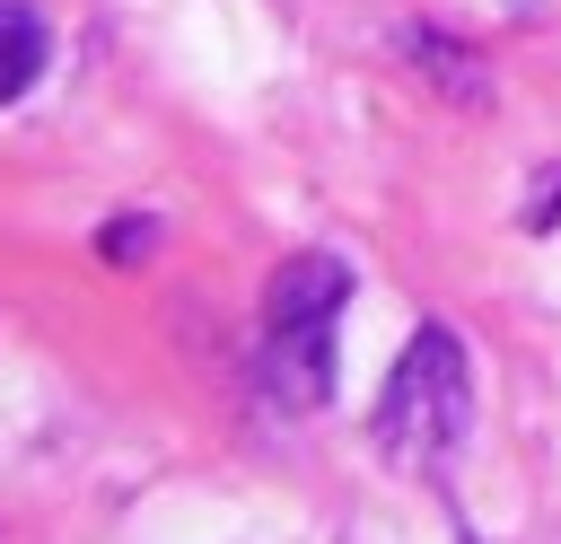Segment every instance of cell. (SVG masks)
I'll return each mask as SVG.
<instances>
[{
	"label": "cell",
	"mask_w": 561,
	"mask_h": 544,
	"mask_svg": "<svg viewBox=\"0 0 561 544\" xmlns=\"http://www.w3.org/2000/svg\"><path fill=\"white\" fill-rule=\"evenodd\" d=\"M473 430V369L447 325H421L377 386V447L403 474H438Z\"/></svg>",
	"instance_id": "6da1fadb"
},
{
	"label": "cell",
	"mask_w": 561,
	"mask_h": 544,
	"mask_svg": "<svg viewBox=\"0 0 561 544\" xmlns=\"http://www.w3.org/2000/svg\"><path fill=\"white\" fill-rule=\"evenodd\" d=\"M263 386L280 412L333 404V316L324 325H263Z\"/></svg>",
	"instance_id": "7a4b0ae2"
},
{
	"label": "cell",
	"mask_w": 561,
	"mask_h": 544,
	"mask_svg": "<svg viewBox=\"0 0 561 544\" xmlns=\"http://www.w3.org/2000/svg\"><path fill=\"white\" fill-rule=\"evenodd\" d=\"M394 53H403V70L421 79V88H438L447 105H465V114H491V61L473 53V44H456L447 26H394Z\"/></svg>",
	"instance_id": "3957f363"
},
{
	"label": "cell",
	"mask_w": 561,
	"mask_h": 544,
	"mask_svg": "<svg viewBox=\"0 0 561 544\" xmlns=\"http://www.w3.org/2000/svg\"><path fill=\"white\" fill-rule=\"evenodd\" d=\"M342 298H351V263L316 246V254H289V263L272 272L263 325H324V316H342Z\"/></svg>",
	"instance_id": "277c9868"
},
{
	"label": "cell",
	"mask_w": 561,
	"mask_h": 544,
	"mask_svg": "<svg viewBox=\"0 0 561 544\" xmlns=\"http://www.w3.org/2000/svg\"><path fill=\"white\" fill-rule=\"evenodd\" d=\"M53 61V26L35 0H0V105H18Z\"/></svg>",
	"instance_id": "5b68a950"
},
{
	"label": "cell",
	"mask_w": 561,
	"mask_h": 544,
	"mask_svg": "<svg viewBox=\"0 0 561 544\" xmlns=\"http://www.w3.org/2000/svg\"><path fill=\"white\" fill-rule=\"evenodd\" d=\"M158 237H167L158 219H105L96 228V254L105 263H140V254H158Z\"/></svg>",
	"instance_id": "8992f818"
},
{
	"label": "cell",
	"mask_w": 561,
	"mask_h": 544,
	"mask_svg": "<svg viewBox=\"0 0 561 544\" xmlns=\"http://www.w3.org/2000/svg\"><path fill=\"white\" fill-rule=\"evenodd\" d=\"M517 219H526L535 237H543V228L561 219V167H543V175H535V193H526V211H517Z\"/></svg>",
	"instance_id": "52a82bcc"
},
{
	"label": "cell",
	"mask_w": 561,
	"mask_h": 544,
	"mask_svg": "<svg viewBox=\"0 0 561 544\" xmlns=\"http://www.w3.org/2000/svg\"><path fill=\"white\" fill-rule=\"evenodd\" d=\"M465 544H482V535H473V526H465Z\"/></svg>",
	"instance_id": "ba28073f"
}]
</instances>
